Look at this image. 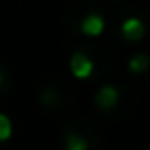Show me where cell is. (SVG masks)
I'll use <instances>...</instances> for the list:
<instances>
[{
	"mask_svg": "<svg viewBox=\"0 0 150 150\" xmlns=\"http://www.w3.org/2000/svg\"><path fill=\"white\" fill-rule=\"evenodd\" d=\"M93 60L91 58H86L84 54H74L72 58H70V70H72V74L76 76V78H88L91 74H93Z\"/></svg>",
	"mask_w": 150,
	"mask_h": 150,
	"instance_id": "6da1fadb",
	"label": "cell"
},
{
	"mask_svg": "<svg viewBox=\"0 0 150 150\" xmlns=\"http://www.w3.org/2000/svg\"><path fill=\"white\" fill-rule=\"evenodd\" d=\"M144 33H146V27H144V23H142L138 17H129V19H125L123 25H121V35H123L127 41H140V39L144 37Z\"/></svg>",
	"mask_w": 150,
	"mask_h": 150,
	"instance_id": "7a4b0ae2",
	"label": "cell"
},
{
	"mask_svg": "<svg viewBox=\"0 0 150 150\" xmlns=\"http://www.w3.org/2000/svg\"><path fill=\"white\" fill-rule=\"evenodd\" d=\"M117 99H119V93L113 84H105L97 91L95 95V103L101 107V109H113L117 105Z\"/></svg>",
	"mask_w": 150,
	"mask_h": 150,
	"instance_id": "3957f363",
	"label": "cell"
},
{
	"mask_svg": "<svg viewBox=\"0 0 150 150\" xmlns=\"http://www.w3.org/2000/svg\"><path fill=\"white\" fill-rule=\"evenodd\" d=\"M80 29H82V33L88 35V37H99V35L105 31V21H103L101 15L93 13V15H86V17L82 19Z\"/></svg>",
	"mask_w": 150,
	"mask_h": 150,
	"instance_id": "277c9868",
	"label": "cell"
},
{
	"mask_svg": "<svg viewBox=\"0 0 150 150\" xmlns=\"http://www.w3.org/2000/svg\"><path fill=\"white\" fill-rule=\"evenodd\" d=\"M148 66H150V58H148L146 54H136V56L129 60V64H127L129 72H134V74H142Z\"/></svg>",
	"mask_w": 150,
	"mask_h": 150,
	"instance_id": "5b68a950",
	"label": "cell"
},
{
	"mask_svg": "<svg viewBox=\"0 0 150 150\" xmlns=\"http://www.w3.org/2000/svg\"><path fill=\"white\" fill-rule=\"evenodd\" d=\"M66 150H88V142L80 136V134H68L64 140Z\"/></svg>",
	"mask_w": 150,
	"mask_h": 150,
	"instance_id": "8992f818",
	"label": "cell"
},
{
	"mask_svg": "<svg viewBox=\"0 0 150 150\" xmlns=\"http://www.w3.org/2000/svg\"><path fill=\"white\" fill-rule=\"evenodd\" d=\"M13 136V123L8 119V115L0 113V142H4Z\"/></svg>",
	"mask_w": 150,
	"mask_h": 150,
	"instance_id": "52a82bcc",
	"label": "cell"
},
{
	"mask_svg": "<svg viewBox=\"0 0 150 150\" xmlns=\"http://www.w3.org/2000/svg\"><path fill=\"white\" fill-rule=\"evenodd\" d=\"M0 84H2V72H0Z\"/></svg>",
	"mask_w": 150,
	"mask_h": 150,
	"instance_id": "ba28073f",
	"label": "cell"
}]
</instances>
